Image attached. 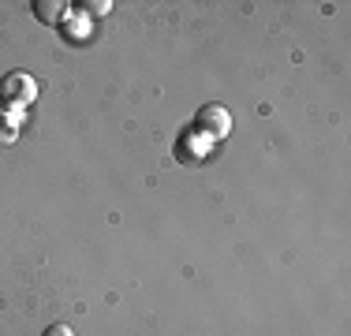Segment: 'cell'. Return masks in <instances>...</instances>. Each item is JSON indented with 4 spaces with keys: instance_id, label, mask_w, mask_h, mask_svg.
<instances>
[{
    "instance_id": "ba28073f",
    "label": "cell",
    "mask_w": 351,
    "mask_h": 336,
    "mask_svg": "<svg viewBox=\"0 0 351 336\" xmlns=\"http://www.w3.org/2000/svg\"><path fill=\"white\" fill-rule=\"evenodd\" d=\"M41 336H75V333H71V325H64V322H56V325H49V329H45V333H41Z\"/></svg>"
},
{
    "instance_id": "52a82bcc",
    "label": "cell",
    "mask_w": 351,
    "mask_h": 336,
    "mask_svg": "<svg viewBox=\"0 0 351 336\" xmlns=\"http://www.w3.org/2000/svg\"><path fill=\"white\" fill-rule=\"evenodd\" d=\"M79 12H82V15H90V19H101V15L112 12V0H82Z\"/></svg>"
},
{
    "instance_id": "5b68a950",
    "label": "cell",
    "mask_w": 351,
    "mask_h": 336,
    "mask_svg": "<svg viewBox=\"0 0 351 336\" xmlns=\"http://www.w3.org/2000/svg\"><path fill=\"white\" fill-rule=\"evenodd\" d=\"M64 34H68V41H75V45H82V41H90V34H94V19L90 15H82L79 8H71V15L64 19Z\"/></svg>"
},
{
    "instance_id": "3957f363",
    "label": "cell",
    "mask_w": 351,
    "mask_h": 336,
    "mask_svg": "<svg viewBox=\"0 0 351 336\" xmlns=\"http://www.w3.org/2000/svg\"><path fill=\"white\" fill-rule=\"evenodd\" d=\"M213 146H217L213 139H206L198 128H191L180 142H176V157H180V161H206V157L213 154Z\"/></svg>"
},
{
    "instance_id": "8992f818",
    "label": "cell",
    "mask_w": 351,
    "mask_h": 336,
    "mask_svg": "<svg viewBox=\"0 0 351 336\" xmlns=\"http://www.w3.org/2000/svg\"><path fill=\"white\" fill-rule=\"evenodd\" d=\"M19 134H23V116L0 112V146H12V142H19Z\"/></svg>"
},
{
    "instance_id": "6da1fadb",
    "label": "cell",
    "mask_w": 351,
    "mask_h": 336,
    "mask_svg": "<svg viewBox=\"0 0 351 336\" xmlns=\"http://www.w3.org/2000/svg\"><path fill=\"white\" fill-rule=\"evenodd\" d=\"M38 101V79L30 71H8L0 79V112L23 116V108H30Z\"/></svg>"
},
{
    "instance_id": "7a4b0ae2",
    "label": "cell",
    "mask_w": 351,
    "mask_h": 336,
    "mask_svg": "<svg viewBox=\"0 0 351 336\" xmlns=\"http://www.w3.org/2000/svg\"><path fill=\"white\" fill-rule=\"evenodd\" d=\"M195 128L202 131L206 139L221 142V139H228V131H232V112L224 105H202L195 116Z\"/></svg>"
},
{
    "instance_id": "277c9868",
    "label": "cell",
    "mask_w": 351,
    "mask_h": 336,
    "mask_svg": "<svg viewBox=\"0 0 351 336\" xmlns=\"http://www.w3.org/2000/svg\"><path fill=\"white\" fill-rule=\"evenodd\" d=\"M34 15H38V23L60 30L64 19L71 15V4H68V0H38V4H34Z\"/></svg>"
}]
</instances>
